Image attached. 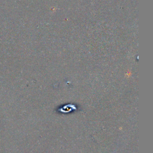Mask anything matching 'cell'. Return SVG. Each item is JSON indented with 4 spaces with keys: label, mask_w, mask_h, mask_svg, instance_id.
I'll return each instance as SVG.
<instances>
[{
    "label": "cell",
    "mask_w": 153,
    "mask_h": 153,
    "mask_svg": "<svg viewBox=\"0 0 153 153\" xmlns=\"http://www.w3.org/2000/svg\"><path fill=\"white\" fill-rule=\"evenodd\" d=\"M76 110H77V108H76V105L74 104H68L60 108L57 111L62 113H69L71 111H76Z\"/></svg>",
    "instance_id": "cell-1"
}]
</instances>
